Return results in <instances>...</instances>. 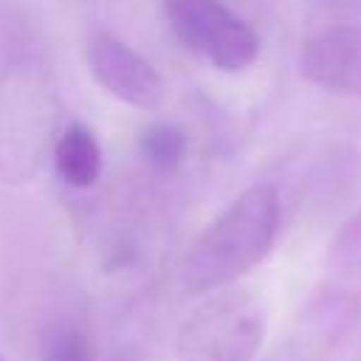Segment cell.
Returning <instances> with one entry per match:
<instances>
[{
    "instance_id": "4",
    "label": "cell",
    "mask_w": 361,
    "mask_h": 361,
    "mask_svg": "<svg viewBox=\"0 0 361 361\" xmlns=\"http://www.w3.org/2000/svg\"><path fill=\"white\" fill-rule=\"evenodd\" d=\"M87 59H90V71H93L96 82L107 93L121 99L124 104L144 107V110H152L161 104L164 82H161L158 71L138 51L124 45L121 39L99 34L90 42Z\"/></svg>"
},
{
    "instance_id": "6",
    "label": "cell",
    "mask_w": 361,
    "mask_h": 361,
    "mask_svg": "<svg viewBox=\"0 0 361 361\" xmlns=\"http://www.w3.org/2000/svg\"><path fill=\"white\" fill-rule=\"evenodd\" d=\"M54 161H56L59 178L65 183L76 186V189L93 186L99 180V172H102V149H99L93 133L87 127H82V124H71L59 135Z\"/></svg>"
},
{
    "instance_id": "5",
    "label": "cell",
    "mask_w": 361,
    "mask_h": 361,
    "mask_svg": "<svg viewBox=\"0 0 361 361\" xmlns=\"http://www.w3.org/2000/svg\"><path fill=\"white\" fill-rule=\"evenodd\" d=\"M302 73L327 90L361 93V28L330 25L313 34L302 51Z\"/></svg>"
},
{
    "instance_id": "3",
    "label": "cell",
    "mask_w": 361,
    "mask_h": 361,
    "mask_svg": "<svg viewBox=\"0 0 361 361\" xmlns=\"http://www.w3.org/2000/svg\"><path fill=\"white\" fill-rule=\"evenodd\" d=\"M175 37L220 71H243L259 54L257 34L217 0H164Z\"/></svg>"
},
{
    "instance_id": "2",
    "label": "cell",
    "mask_w": 361,
    "mask_h": 361,
    "mask_svg": "<svg viewBox=\"0 0 361 361\" xmlns=\"http://www.w3.org/2000/svg\"><path fill=\"white\" fill-rule=\"evenodd\" d=\"M262 313L245 296H220L197 307L178 330L180 361H251L262 344Z\"/></svg>"
},
{
    "instance_id": "8",
    "label": "cell",
    "mask_w": 361,
    "mask_h": 361,
    "mask_svg": "<svg viewBox=\"0 0 361 361\" xmlns=\"http://www.w3.org/2000/svg\"><path fill=\"white\" fill-rule=\"evenodd\" d=\"M42 361H93L87 333L71 322L48 327L42 338Z\"/></svg>"
},
{
    "instance_id": "9",
    "label": "cell",
    "mask_w": 361,
    "mask_h": 361,
    "mask_svg": "<svg viewBox=\"0 0 361 361\" xmlns=\"http://www.w3.org/2000/svg\"><path fill=\"white\" fill-rule=\"evenodd\" d=\"M0 361H8V358H3V355H0Z\"/></svg>"
},
{
    "instance_id": "7",
    "label": "cell",
    "mask_w": 361,
    "mask_h": 361,
    "mask_svg": "<svg viewBox=\"0 0 361 361\" xmlns=\"http://www.w3.org/2000/svg\"><path fill=\"white\" fill-rule=\"evenodd\" d=\"M138 149L155 169H175L186 155V135L172 124H152L141 133Z\"/></svg>"
},
{
    "instance_id": "1",
    "label": "cell",
    "mask_w": 361,
    "mask_h": 361,
    "mask_svg": "<svg viewBox=\"0 0 361 361\" xmlns=\"http://www.w3.org/2000/svg\"><path fill=\"white\" fill-rule=\"evenodd\" d=\"M279 195L271 183L245 189L189 248L180 265L186 293H209L251 271L274 245Z\"/></svg>"
}]
</instances>
